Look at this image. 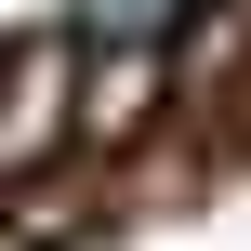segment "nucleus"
Returning <instances> with one entry per match:
<instances>
[{
  "label": "nucleus",
  "mask_w": 251,
  "mask_h": 251,
  "mask_svg": "<svg viewBox=\"0 0 251 251\" xmlns=\"http://www.w3.org/2000/svg\"><path fill=\"white\" fill-rule=\"evenodd\" d=\"M79 132V53L66 40H13L0 53V172H40Z\"/></svg>",
  "instance_id": "obj_1"
}]
</instances>
